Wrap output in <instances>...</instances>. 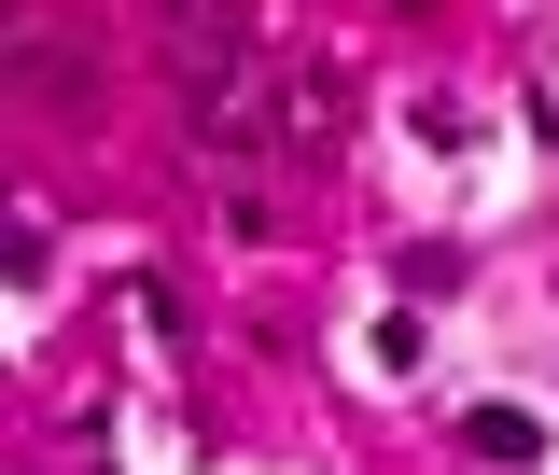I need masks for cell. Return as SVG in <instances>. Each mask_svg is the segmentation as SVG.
Returning <instances> with one entry per match:
<instances>
[{"mask_svg": "<svg viewBox=\"0 0 559 475\" xmlns=\"http://www.w3.org/2000/svg\"><path fill=\"white\" fill-rule=\"evenodd\" d=\"M392 280H406V294H462V280H476V252H462V238H406V252H392Z\"/></svg>", "mask_w": 559, "mask_h": 475, "instance_id": "2", "label": "cell"}, {"mask_svg": "<svg viewBox=\"0 0 559 475\" xmlns=\"http://www.w3.org/2000/svg\"><path fill=\"white\" fill-rule=\"evenodd\" d=\"M43 266H57V252H43V224H0V280H14V294H43Z\"/></svg>", "mask_w": 559, "mask_h": 475, "instance_id": "3", "label": "cell"}, {"mask_svg": "<svg viewBox=\"0 0 559 475\" xmlns=\"http://www.w3.org/2000/svg\"><path fill=\"white\" fill-rule=\"evenodd\" d=\"M462 448L518 475V462H546V419H532V406H476V419H462Z\"/></svg>", "mask_w": 559, "mask_h": 475, "instance_id": "1", "label": "cell"}]
</instances>
